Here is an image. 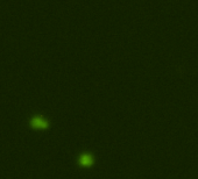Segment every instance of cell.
Wrapping results in <instances>:
<instances>
[{"label": "cell", "instance_id": "obj_1", "mask_svg": "<svg viewBox=\"0 0 198 179\" xmlns=\"http://www.w3.org/2000/svg\"><path fill=\"white\" fill-rule=\"evenodd\" d=\"M31 127L34 129H39V130H44L49 128V122L47 121L44 118H42L40 115H35L31 119Z\"/></svg>", "mask_w": 198, "mask_h": 179}, {"label": "cell", "instance_id": "obj_2", "mask_svg": "<svg viewBox=\"0 0 198 179\" xmlns=\"http://www.w3.org/2000/svg\"><path fill=\"white\" fill-rule=\"evenodd\" d=\"M93 162H95V159L92 157V155L90 154H83L78 158V164L83 168H90L93 165Z\"/></svg>", "mask_w": 198, "mask_h": 179}]
</instances>
